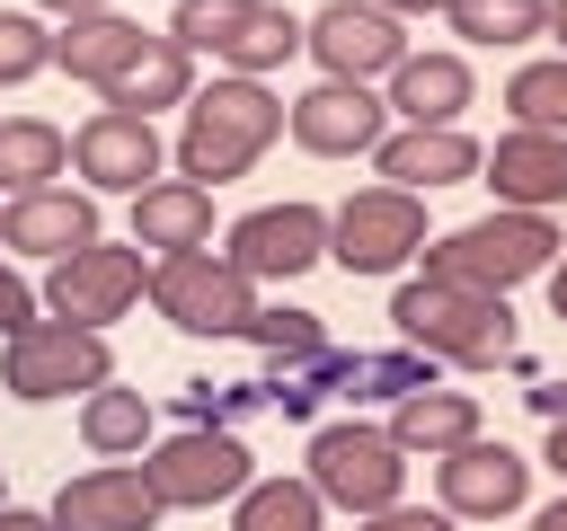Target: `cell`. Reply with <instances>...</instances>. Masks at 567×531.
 I'll use <instances>...</instances> for the list:
<instances>
[{
    "label": "cell",
    "instance_id": "cell-27",
    "mask_svg": "<svg viewBox=\"0 0 567 531\" xmlns=\"http://www.w3.org/2000/svg\"><path fill=\"white\" fill-rule=\"evenodd\" d=\"M80 442H89V451H142V442H151V398L97 381V389L80 398Z\"/></svg>",
    "mask_w": 567,
    "mask_h": 531
},
{
    "label": "cell",
    "instance_id": "cell-5",
    "mask_svg": "<svg viewBox=\"0 0 567 531\" xmlns=\"http://www.w3.org/2000/svg\"><path fill=\"white\" fill-rule=\"evenodd\" d=\"M310 487H319V504L381 513V504H399V487H408V451H399L381 425H363V416L319 425V434H310Z\"/></svg>",
    "mask_w": 567,
    "mask_h": 531
},
{
    "label": "cell",
    "instance_id": "cell-3",
    "mask_svg": "<svg viewBox=\"0 0 567 531\" xmlns=\"http://www.w3.org/2000/svg\"><path fill=\"white\" fill-rule=\"evenodd\" d=\"M558 248H567V239L549 230V212H505V204H496V212H478V221L425 239L416 257H425V274H443V283L505 292V283H523V274H540Z\"/></svg>",
    "mask_w": 567,
    "mask_h": 531
},
{
    "label": "cell",
    "instance_id": "cell-30",
    "mask_svg": "<svg viewBox=\"0 0 567 531\" xmlns=\"http://www.w3.org/2000/svg\"><path fill=\"white\" fill-rule=\"evenodd\" d=\"M505 106H514V124H532V133H567V53L523 62V71L505 80Z\"/></svg>",
    "mask_w": 567,
    "mask_h": 531
},
{
    "label": "cell",
    "instance_id": "cell-37",
    "mask_svg": "<svg viewBox=\"0 0 567 531\" xmlns=\"http://www.w3.org/2000/svg\"><path fill=\"white\" fill-rule=\"evenodd\" d=\"M532 531H567V496H558V504H540V513H532Z\"/></svg>",
    "mask_w": 567,
    "mask_h": 531
},
{
    "label": "cell",
    "instance_id": "cell-23",
    "mask_svg": "<svg viewBox=\"0 0 567 531\" xmlns=\"http://www.w3.org/2000/svg\"><path fill=\"white\" fill-rule=\"evenodd\" d=\"M142 44V27L124 18V9H80V18H62V35H53V62L71 71V80H89V88H106L115 71H124V53Z\"/></svg>",
    "mask_w": 567,
    "mask_h": 531
},
{
    "label": "cell",
    "instance_id": "cell-15",
    "mask_svg": "<svg viewBox=\"0 0 567 531\" xmlns=\"http://www.w3.org/2000/svg\"><path fill=\"white\" fill-rule=\"evenodd\" d=\"M478 168H487V186H496L505 212H549V204H567V133L514 124L496 150H478Z\"/></svg>",
    "mask_w": 567,
    "mask_h": 531
},
{
    "label": "cell",
    "instance_id": "cell-36",
    "mask_svg": "<svg viewBox=\"0 0 567 531\" xmlns=\"http://www.w3.org/2000/svg\"><path fill=\"white\" fill-rule=\"evenodd\" d=\"M0 531H53V513H27V504H0Z\"/></svg>",
    "mask_w": 567,
    "mask_h": 531
},
{
    "label": "cell",
    "instance_id": "cell-6",
    "mask_svg": "<svg viewBox=\"0 0 567 531\" xmlns=\"http://www.w3.org/2000/svg\"><path fill=\"white\" fill-rule=\"evenodd\" d=\"M0 381H9V398H71V389L115 381V354H106V336H97V327L27 319V327L0 345Z\"/></svg>",
    "mask_w": 567,
    "mask_h": 531
},
{
    "label": "cell",
    "instance_id": "cell-41",
    "mask_svg": "<svg viewBox=\"0 0 567 531\" xmlns=\"http://www.w3.org/2000/svg\"><path fill=\"white\" fill-rule=\"evenodd\" d=\"M549 35H558V44H567V0H549Z\"/></svg>",
    "mask_w": 567,
    "mask_h": 531
},
{
    "label": "cell",
    "instance_id": "cell-12",
    "mask_svg": "<svg viewBox=\"0 0 567 531\" xmlns=\"http://www.w3.org/2000/svg\"><path fill=\"white\" fill-rule=\"evenodd\" d=\"M284 124H292V142L319 150V159H354V150H372V142L390 133V106H381L363 80H319L310 97L284 106Z\"/></svg>",
    "mask_w": 567,
    "mask_h": 531
},
{
    "label": "cell",
    "instance_id": "cell-34",
    "mask_svg": "<svg viewBox=\"0 0 567 531\" xmlns=\"http://www.w3.org/2000/svg\"><path fill=\"white\" fill-rule=\"evenodd\" d=\"M354 531H452V513H425V504H381V513H363Z\"/></svg>",
    "mask_w": 567,
    "mask_h": 531
},
{
    "label": "cell",
    "instance_id": "cell-24",
    "mask_svg": "<svg viewBox=\"0 0 567 531\" xmlns=\"http://www.w3.org/2000/svg\"><path fill=\"white\" fill-rule=\"evenodd\" d=\"M230 531H328V504L310 478H248L230 496Z\"/></svg>",
    "mask_w": 567,
    "mask_h": 531
},
{
    "label": "cell",
    "instance_id": "cell-33",
    "mask_svg": "<svg viewBox=\"0 0 567 531\" xmlns=\"http://www.w3.org/2000/svg\"><path fill=\"white\" fill-rule=\"evenodd\" d=\"M27 319H35V283H27L18 266H0V336H18Z\"/></svg>",
    "mask_w": 567,
    "mask_h": 531
},
{
    "label": "cell",
    "instance_id": "cell-9",
    "mask_svg": "<svg viewBox=\"0 0 567 531\" xmlns=\"http://www.w3.org/2000/svg\"><path fill=\"white\" fill-rule=\"evenodd\" d=\"M142 283H151L142 248L89 239V248L53 257V274H44V310H53V319H71V327H106V319H124V310L142 301Z\"/></svg>",
    "mask_w": 567,
    "mask_h": 531
},
{
    "label": "cell",
    "instance_id": "cell-25",
    "mask_svg": "<svg viewBox=\"0 0 567 531\" xmlns=\"http://www.w3.org/2000/svg\"><path fill=\"white\" fill-rule=\"evenodd\" d=\"M213 53H221L239 80H257V71H275L284 53H301V18H292L284 0H248V9H239V27H230Z\"/></svg>",
    "mask_w": 567,
    "mask_h": 531
},
{
    "label": "cell",
    "instance_id": "cell-32",
    "mask_svg": "<svg viewBox=\"0 0 567 531\" xmlns=\"http://www.w3.org/2000/svg\"><path fill=\"white\" fill-rule=\"evenodd\" d=\"M239 9H248V0H177V18H168V35H177L186 53H195V44H221V35L239 27Z\"/></svg>",
    "mask_w": 567,
    "mask_h": 531
},
{
    "label": "cell",
    "instance_id": "cell-28",
    "mask_svg": "<svg viewBox=\"0 0 567 531\" xmlns=\"http://www.w3.org/2000/svg\"><path fill=\"white\" fill-rule=\"evenodd\" d=\"M328 389H346V398H408V389H434V363L416 345L408 354H337Z\"/></svg>",
    "mask_w": 567,
    "mask_h": 531
},
{
    "label": "cell",
    "instance_id": "cell-1",
    "mask_svg": "<svg viewBox=\"0 0 567 531\" xmlns=\"http://www.w3.org/2000/svg\"><path fill=\"white\" fill-rule=\"evenodd\" d=\"M390 327L425 354V363H505L514 354V310L505 292H470L443 274H408L390 292Z\"/></svg>",
    "mask_w": 567,
    "mask_h": 531
},
{
    "label": "cell",
    "instance_id": "cell-18",
    "mask_svg": "<svg viewBox=\"0 0 567 531\" xmlns=\"http://www.w3.org/2000/svg\"><path fill=\"white\" fill-rule=\"evenodd\" d=\"M372 168H381L390 186L425 195V186L478 177V142H470L461 124H408V133H381V142H372Z\"/></svg>",
    "mask_w": 567,
    "mask_h": 531
},
{
    "label": "cell",
    "instance_id": "cell-21",
    "mask_svg": "<svg viewBox=\"0 0 567 531\" xmlns=\"http://www.w3.org/2000/svg\"><path fill=\"white\" fill-rule=\"evenodd\" d=\"M399 451H425V460H443V451H461L470 434H478V398L470 389H408V398H390V425H381Z\"/></svg>",
    "mask_w": 567,
    "mask_h": 531
},
{
    "label": "cell",
    "instance_id": "cell-17",
    "mask_svg": "<svg viewBox=\"0 0 567 531\" xmlns=\"http://www.w3.org/2000/svg\"><path fill=\"white\" fill-rule=\"evenodd\" d=\"M97 239V195H71V186H27L0 204V248H27V257H71Z\"/></svg>",
    "mask_w": 567,
    "mask_h": 531
},
{
    "label": "cell",
    "instance_id": "cell-31",
    "mask_svg": "<svg viewBox=\"0 0 567 531\" xmlns=\"http://www.w3.org/2000/svg\"><path fill=\"white\" fill-rule=\"evenodd\" d=\"M44 62H53V35H44V18H35V9H0V88L35 80Z\"/></svg>",
    "mask_w": 567,
    "mask_h": 531
},
{
    "label": "cell",
    "instance_id": "cell-35",
    "mask_svg": "<svg viewBox=\"0 0 567 531\" xmlns=\"http://www.w3.org/2000/svg\"><path fill=\"white\" fill-rule=\"evenodd\" d=\"M532 407H540V416L558 425V416H567V381H540V389H532Z\"/></svg>",
    "mask_w": 567,
    "mask_h": 531
},
{
    "label": "cell",
    "instance_id": "cell-14",
    "mask_svg": "<svg viewBox=\"0 0 567 531\" xmlns=\"http://www.w3.org/2000/svg\"><path fill=\"white\" fill-rule=\"evenodd\" d=\"M523 487H532V460H523L514 442L470 434L461 451H443V513H452V522H496V513L523 504Z\"/></svg>",
    "mask_w": 567,
    "mask_h": 531
},
{
    "label": "cell",
    "instance_id": "cell-4",
    "mask_svg": "<svg viewBox=\"0 0 567 531\" xmlns=\"http://www.w3.org/2000/svg\"><path fill=\"white\" fill-rule=\"evenodd\" d=\"M142 292H151L159 319L186 327V336H239V327L257 319V283H248L230 257H213V248H168V257H151V283H142Z\"/></svg>",
    "mask_w": 567,
    "mask_h": 531
},
{
    "label": "cell",
    "instance_id": "cell-13",
    "mask_svg": "<svg viewBox=\"0 0 567 531\" xmlns=\"http://www.w3.org/2000/svg\"><path fill=\"white\" fill-rule=\"evenodd\" d=\"M71 168H80L89 186H106V195H142V186L159 177V133H151V115L97 106V115L71 133Z\"/></svg>",
    "mask_w": 567,
    "mask_h": 531
},
{
    "label": "cell",
    "instance_id": "cell-20",
    "mask_svg": "<svg viewBox=\"0 0 567 531\" xmlns=\"http://www.w3.org/2000/svg\"><path fill=\"white\" fill-rule=\"evenodd\" d=\"M97 97H106V106H124V115L177 106V97H195V53H186L177 35H142V44L124 53V71H115Z\"/></svg>",
    "mask_w": 567,
    "mask_h": 531
},
{
    "label": "cell",
    "instance_id": "cell-16",
    "mask_svg": "<svg viewBox=\"0 0 567 531\" xmlns=\"http://www.w3.org/2000/svg\"><path fill=\"white\" fill-rule=\"evenodd\" d=\"M151 522H159V496H151L142 469H124V460L80 469V478H62V496H53V531H151Z\"/></svg>",
    "mask_w": 567,
    "mask_h": 531
},
{
    "label": "cell",
    "instance_id": "cell-40",
    "mask_svg": "<svg viewBox=\"0 0 567 531\" xmlns=\"http://www.w3.org/2000/svg\"><path fill=\"white\" fill-rule=\"evenodd\" d=\"M549 310L567 319V266H549Z\"/></svg>",
    "mask_w": 567,
    "mask_h": 531
},
{
    "label": "cell",
    "instance_id": "cell-7",
    "mask_svg": "<svg viewBox=\"0 0 567 531\" xmlns=\"http://www.w3.org/2000/svg\"><path fill=\"white\" fill-rule=\"evenodd\" d=\"M416 248H425V195H408V186H363L328 212V257L346 274H390Z\"/></svg>",
    "mask_w": 567,
    "mask_h": 531
},
{
    "label": "cell",
    "instance_id": "cell-42",
    "mask_svg": "<svg viewBox=\"0 0 567 531\" xmlns=\"http://www.w3.org/2000/svg\"><path fill=\"white\" fill-rule=\"evenodd\" d=\"M0 504H9V496H0Z\"/></svg>",
    "mask_w": 567,
    "mask_h": 531
},
{
    "label": "cell",
    "instance_id": "cell-38",
    "mask_svg": "<svg viewBox=\"0 0 567 531\" xmlns=\"http://www.w3.org/2000/svg\"><path fill=\"white\" fill-rule=\"evenodd\" d=\"M549 469H558V478H567V416H558V425H549Z\"/></svg>",
    "mask_w": 567,
    "mask_h": 531
},
{
    "label": "cell",
    "instance_id": "cell-19",
    "mask_svg": "<svg viewBox=\"0 0 567 531\" xmlns=\"http://www.w3.org/2000/svg\"><path fill=\"white\" fill-rule=\"evenodd\" d=\"M133 248H213V186L195 177H151L133 195Z\"/></svg>",
    "mask_w": 567,
    "mask_h": 531
},
{
    "label": "cell",
    "instance_id": "cell-2",
    "mask_svg": "<svg viewBox=\"0 0 567 531\" xmlns=\"http://www.w3.org/2000/svg\"><path fill=\"white\" fill-rule=\"evenodd\" d=\"M275 133H284V97L230 71V80H213V88H195V97H186V133H177V177H195V186L248 177V168H257V150H266Z\"/></svg>",
    "mask_w": 567,
    "mask_h": 531
},
{
    "label": "cell",
    "instance_id": "cell-8",
    "mask_svg": "<svg viewBox=\"0 0 567 531\" xmlns=\"http://www.w3.org/2000/svg\"><path fill=\"white\" fill-rule=\"evenodd\" d=\"M248 478H257V469H248V442H239L230 425H177V434L142 460V487L159 496V513H168V504H230Z\"/></svg>",
    "mask_w": 567,
    "mask_h": 531
},
{
    "label": "cell",
    "instance_id": "cell-39",
    "mask_svg": "<svg viewBox=\"0 0 567 531\" xmlns=\"http://www.w3.org/2000/svg\"><path fill=\"white\" fill-rule=\"evenodd\" d=\"M372 9H390V18H416V9H443V0H372Z\"/></svg>",
    "mask_w": 567,
    "mask_h": 531
},
{
    "label": "cell",
    "instance_id": "cell-29",
    "mask_svg": "<svg viewBox=\"0 0 567 531\" xmlns=\"http://www.w3.org/2000/svg\"><path fill=\"white\" fill-rule=\"evenodd\" d=\"M443 18L470 44H523V35L549 27V0H443Z\"/></svg>",
    "mask_w": 567,
    "mask_h": 531
},
{
    "label": "cell",
    "instance_id": "cell-11",
    "mask_svg": "<svg viewBox=\"0 0 567 531\" xmlns=\"http://www.w3.org/2000/svg\"><path fill=\"white\" fill-rule=\"evenodd\" d=\"M301 44L328 62V80H372V71H399L408 62L399 18L372 9V0H328L319 18H301Z\"/></svg>",
    "mask_w": 567,
    "mask_h": 531
},
{
    "label": "cell",
    "instance_id": "cell-26",
    "mask_svg": "<svg viewBox=\"0 0 567 531\" xmlns=\"http://www.w3.org/2000/svg\"><path fill=\"white\" fill-rule=\"evenodd\" d=\"M62 159H71L62 124H44V115H9V124H0V186H9V195L53 186V177H62Z\"/></svg>",
    "mask_w": 567,
    "mask_h": 531
},
{
    "label": "cell",
    "instance_id": "cell-10",
    "mask_svg": "<svg viewBox=\"0 0 567 531\" xmlns=\"http://www.w3.org/2000/svg\"><path fill=\"white\" fill-rule=\"evenodd\" d=\"M248 283H284V274H301V266H319L328 257V212L319 204H257V212H239L230 221V248H221Z\"/></svg>",
    "mask_w": 567,
    "mask_h": 531
},
{
    "label": "cell",
    "instance_id": "cell-22",
    "mask_svg": "<svg viewBox=\"0 0 567 531\" xmlns=\"http://www.w3.org/2000/svg\"><path fill=\"white\" fill-rule=\"evenodd\" d=\"M390 115H408V124H452L461 106H470V62L461 53H408L399 71H390V97H381Z\"/></svg>",
    "mask_w": 567,
    "mask_h": 531
}]
</instances>
